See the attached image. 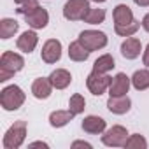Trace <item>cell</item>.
Instances as JSON below:
<instances>
[{
    "mask_svg": "<svg viewBox=\"0 0 149 149\" xmlns=\"http://www.w3.org/2000/svg\"><path fill=\"white\" fill-rule=\"evenodd\" d=\"M112 18H114V30L121 37H132L140 28V23L133 18L132 9L125 4H119L114 7Z\"/></svg>",
    "mask_w": 149,
    "mask_h": 149,
    "instance_id": "1",
    "label": "cell"
},
{
    "mask_svg": "<svg viewBox=\"0 0 149 149\" xmlns=\"http://www.w3.org/2000/svg\"><path fill=\"white\" fill-rule=\"evenodd\" d=\"M25 65V60L21 54L13 53V51H6L0 58V83L9 81L16 72H19Z\"/></svg>",
    "mask_w": 149,
    "mask_h": 149,
    "instance_id": "2",
    "label": "cell"
},
{
    "mask_svg": "<svg viewBox=\"0 0 149 149\" xmlns=\"http://www.w3.org/2000/svg\"><path fill=\"white\" fill-rule=\"evenodd\" d=\"M0 104L6 111H18L25 104V93L19 86L11 84L0 91Z\"/></svg>",
    "mask_w": 149,
    "mask_h": 149,
    "instance_id": "3",
    "label": "cell"
},
{
    "mask_svg": "<svg viewBox=\"0 0 149 149\" xmlns=\"http://www.w3.org/2000/svg\"><path fill=\"white\" fill-rule=\"evenodd\" d=\"M25 137H26V123L25 121H16L6 132V135L2 139V146L6 149H18L25 142Z\"/></svg>",
    "mask_w": 149,
    "mask_h": 149,
    "instance_id": "4",
    "label": "cell"
},
{
    "mask_svg": "<svg viewBox=\"0 0 149 149\" xmlns=\"http://www.w3.org/2000/svg\"><path fill=\"white\" fill-rule=\"evenodd\" d=\"M90 2L88 0H68L63 6V16L68 21H84V18L90 13Z\"/></svg>",
    "mask_w": 149,
    "mask_h": 149,
    "instance_id": "5",
    "label": "cell"
},
{
    "mask_svg": "<svg viewBox=\"0 0 149 149\" xmlns=\"http://www.w3.org/2000/svg\"><path fill=\"white\" fill-rule=\"evenodd\" d=\"M90 53L91 51H98L102 47L107 46V35L104 32H98V30H84L79 33V39H77Z\"/></svg>",
    "mask_w": 149,
    "mask_h": 149,
    "instance_id": "6",
    "label": "cell"
},
{
    "mask_svg": "<svg viewBox=\"0 0 149 149\" xmlns=\"http://www.w3.org/2000/svg\"><path fill=\"white\" fill-rule=\"evenodd\" d=\"M128 137L130 135H128L126 128L121 125H116L102 135V142L109 147H125V142L128 140Z\"/></svg>",
    "mask_w": 149,
    "mask_h": 149,
    "instance_id": "7",
    "label": "cell"
},
{
    "mask_svg": "<svg viewBox=\"0 0 149 149\" xmlns=\"http://www.w3.org/2000/svg\"><path fill=\"white\" fill-rule=\"evenodd\" d=\"M111 83H112V77H109L107 74H102V72H95V70L90 74L88 79H86L88 90H90L93 95H97V97H100V95L111 86Z\"/></svg>",
    "mask_w": 149,
    "mask_h": 149,
    "instance_id": "8",
    "label": "cell"
},
{
    "mask_svg": "<svg viewBox=\"0 0 149 149\" xmlns=\"http://www.w3.org/2000/svg\"><path fill=\"white\" fill-rule=\"evenodd\" d=\"M25 21H26V25H28L30 28L40 30V28H46V26H47V23H49V14H47L46 9H42V7L39 6V7L33 9L32 13L25 14Z\"/></svg>",
    "mask_w": 149,
    "mask_h": 149,
    "instance_id": "9",
    "label": "cell"
},
{
    "mask_svg": "<svg viewBox=\"0 0 149 149\" xmlns=\"http://www.w3.org/2000/svg\"><path fill=\"white\" fill-rule=\"evenodd\" d=\"M40 56L46 63H56L61 58V42L56 39H49L46 40V44L42 46Z\"/></svg>",
    "mask_w": 149,
    "mask_h": 149,
    "instance_id": "10",
    "label": "cell"
},
{
    "mask_svg": "<svg viewBox=\"0 0 149 149\" xmlns=\"http://www.w3.org/2000/svg\"><path fill=\"white\" fill-rule=\"evenodd\" d=\"M130 83L132 79L126 76V74L119 72L112 77V83L109 86V95L111 97H121V95H126L128 93V88H130Z\"/></svg>",
    "mask_w": 149,
    "mask_h": 149,
    "instance_id": "11",
    "label": "cell"
},
{
    "mask_svg": "<svg viewBox=\"0 0 149 149\" xmlns=\"http://www.w3.org/2000/svg\"><path fill=\"white\" fill-rule=\"evenodd\" d=\"M37 42H39L37 33H35L33 30H26V32H23V33L18 37L16 46H18V49L23 51V53H32V51L37 47Z\"/></svg>",
    "mask_w": 149,
    "mask_h": 149,
    "instance_id": "12",
    "label": "cell"
},
{
    "mask_svg": "<svg viewBox=\"0 0 149 149\" xmlns=\"http://www.w3.org/2000/svg\"><path fill=\"white\" fill-rule=\"evenodd\" d=\"M132 107V100L126 97V95H121V97H109L107 100V109L112 112V114H126Z\"/></svg>",
    "mask_w": 149,
    "mask_h": 149,
    "instance_id": "13",
    "label": "cell"
},
{
    "mask_svg": "<svg viewBox=\"0 0 149 149\" xmlns=\"http://www.w3.org/2000/svg\"><path fill=\"white\" fill-rule=\"evenodd\" d=\"M142 51V44L135 37H126V40L121 44V54L126 60H135Z\"/></svg>",
    "mask_w": 149,
    "mask_h": 149,
    "instance_id": "14",
    "label": "cell"
},
{
    "mask_svg": "<svg viewBox=\"0 0 149 149\" xmlns=\"http://www.w3.org/2000/svg\"><path fill=\"white\" fill-rule=\"evenodd\" d=\"M51 91H53V84H51L49 77H47V79H46V77H39V79H35L33 84H32V93H33V97L39 98V100H46V98L51 95Z\"/></svg>",
    "mask_w": 149,
    "mask_h": 149,
    "instance_id": "15",
    "label": "cell"
},
{
    "mask_svg": "<svg viewBox=\"0 0 149 149\" xmlns=\"http://www.w3.org/2000/svg\"><path fill=\"white\" fill-rule=\"evenodd\" d=\"M49 81H51L53 88H56V90H65V88L72 83V76H70V72L65 70V68H56V70L51 72Z\"/></svg>",
    "mask_w": 149,
    "mask_h": 149,
    "instance_id": "16",
    "label": "cell"
},
{
    "mask_svg": "<svg viewBox=\"0 0 149 149\" xmlns=\"http://www.w3.org/2000/svg\"><path fill=\"white\" fill-rule=\"evenodd\" d=\"M81 126H83L84 132H88L91 135H98V133L105 132V121L102 118H98V116H86L83 119Z\"/></svg>",
    "mask_w": 149,
    "mask_h": 149,
    "instance_id": "17",
    "label": "cell"
},
{
    "mask_svg": "<svg viewBox=\"0 0 149 149\" xmlns=\"http://www.w3.org/2000/svg\"><path fill=\"white\" fill-rule=\"evenodd\" d=\"M76 116L70 109L68 111H54V112H51V116H49V123H51V126H54V128H61V126H65L68 121H72V118Z\"/></svg>",
    "mask_w": 149,
    "mask_h": 149,
    "instance_id": "18",
    "label": "cell"
},
{
    "mask_svg": "<svg viewBox=\"0 0 149 149\" xmlns=\"http://www.w3.org/2000/svg\"><path fill=\"white\" fill-rule=\"evenodd\" d=\"M88 56H90V51H88L79 40L72 42V44L68 46V58H70V60H74V61H86Z\"/></svg>",
    "mask_w": 149,
    "mask_h": 149,
    "instance_id": "19",
    "label": "cell"
},
{
    "mask_svg": "<svg viewBox=\"0 0 149 149\" xmlns=\"http://www.w3.org/2000/svg\"><path fill=\"white\" fill-rule=\"evenodd\" d=\"M19 30V23L13 18H4L0 21V37L2 39H11L14 37V33Z\"/></svg>",
    "mask_w": 149,
    "mask_h": 149,
    "instance_id": "20",
    "label": "cell"
},
{
    "mask_svg": "<svg viewBox=\"0 0 149 149\" xmlns=\"http://www.w3.org/2000/svg\"><path fill=\"white\" fill-rule=\"evenodd\" d=\"M132 84L135 90L139 91H144L149 88V70H137L133 76H132Z\"/></svg>",
    "mask_w": 149,
    "mask_h": 149,
    "instance_id": "21",
    "label": "cell"
},
{
    "mask_svg": "<svg viewBox=\"0 0 149 149\" xmlns=\"http://www.w3.org/2000/svg\"><path fill=\"white\" fill-rule=\"evenodd\" d=\"M116 67V63H114V58L111 56V54H102V56H98V60L95 61V65H93V70L95 72H102V74H107L109 70H112Z\"/></svg>",
    "mask_w": 149,
    "mask_h": 149,
    "instance_id": "22",
    "label": "cell"
},
{
    "mask_svg": "<svg viewBox=\"0 0 149 149\" xmlns=\"http://www.w3.org/2000/svg\"><path fill=\"white\" fill-rule=\"evenodd\" d=\"M68 109L76 114V116L81 114V112H84V109H86V100H84V97L79 95V93L72 95L70 100H68Z\"/></svg>",
    "mask_w": 149,
    "mask_h": 149,
    "instance_id": "23",
    "label": "cell"
},
{
    "mask_svg": "<svg viewBox=\"0 0 149 149\" xmlns=\"http://www.w3.org/2000/svg\"><path fill=\"white\" fill-rule=\"evenodd\" d=\"M125 147H128V149H146L147 147V140L140 133H133L125 142Z\"/></svg>",
    "mask_w": 149,
    "mask_h": 149,
    "instance_id": "24",
    "label": "cell"
},
{
    "mask_svg": "<svg viewBox=\"0 0 149 149\" xmlns=\"http://www.w3.org/2000/svg\"><path fill=\"white\" fill-rule=\"evenodd\" d=\"M14 2H16V6H18L16 11H18L19 14H23V16L39 7V0H14Z\"/></svg>",
    "mask_w": 149,
    "mask_h": 149,
    "instance_id": "25",
    "label": "cell"
},
{
    "mask_svg": "<svg viewBox=\"0 0 149 149\" xmlns=\"http://www.w3.org/2000/svg\"><path fill=\"white\" fill-rule=\"evenodd\" d=\"M104 19H105V11H104V9H90L88 16L84 18V21H86V23H90V25L104 23Z\"/></svg>",
    "mask_w": 149,
    "mask_h": 149,
    "instance_id": "26",
    "label": "cell"
},
{
    "mask_svg": "<svg viewBox=\"0 0 149 149\" xmlns=\"http://www.w3.org/2000/svg\"><path fill=\"white\" fill-rule=\"evenodd\" d=\"M72 147H86V149H91V144L90 142H84V140H76V142H72Z\"/></svg>",
    "mask_w": 149,
    "mask_h": 149,
    "instance_id": "27",
    "label": "cell"
},
{
    "mask_svg": "<svg viewBox=\"0 0 149 149\" xmlns=\"http://www.w3.org/2000/svg\"><path fill=\"white\" fill-rule=\"evenodd\" d=\"M142 61H144V65H146V67H149V44H147V47L144 49V56H142Z\"/></svg>",
    "mask_w": 149,
    "mask_h": 149,
    "instance_id": "28",
    "label": "cell"
},
{
    "mask_svg": "<svg viewBox=\"0 0 149 149\" xmlns=\"http://www.w3.org/2000/svg\"><path fill=\"white\" fill-rule=\"evenodd\" d=\"M142 28H144L146 32H149V13L142 18Z\"/></svg>",
    "mask_w": 149,
    "mask_h": 149,
    "instance_id": "29",
    "label": "cell"
},
{
    "mask_svg": "<svg viewBox=\"0 0 149 149\" xmlns=\"http://www.w3.org/2000/svg\"><path fill=\"white\" fill-rule=\"evenodd\" d=\"M139 7H149V0H133Z\"/></svg>",
    "mask_w": 149,
    "mask_h": 149,
    "instance_id": "30",
    "label": "cell"
},
{
    "mask_svg": "<svg viewBox=\"0 0 149 149\" xmlns=\"http://www.w3.org/2000/svg\"><path fill=\"white\" fill-rule=\"evenodd\" d=\"M30 147H49V146H47L46 142H32Z\"/></svg>",
    "mask_w": 149,
    "mask_h": 149,
    "instance_id": "31",
    "label": "cell"
},
{
    "mask_svg": "<svg viewBox=\"0 0 149 149\" xmlns=\"http://www.w3.org/2000/svg\"><path fill=\"white\" fill-rule=\"evenodd\" d=\"M93 2H97V4H102V2H105V0H93Z\"/></svg>",
    "mask_w": 149,
    "mask_h": 149,
    "instance_id": "32",
    "label": "cell"
}]
</instances>
